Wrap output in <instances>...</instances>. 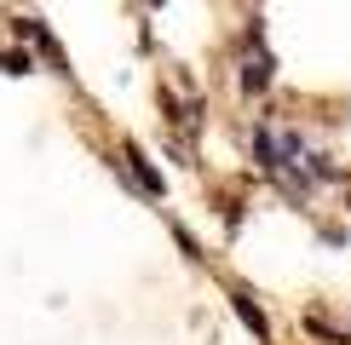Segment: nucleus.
I'll list each match as a JSON object with an SVG mask.
<instances>
[{
	"instance_id": "obj_3",
	"label": "nucleus",
	"mask_w": 351,
	"mask_h": 345,
	"mask_svg": "<svg viewBox=\"0 0 351 345\" xmlns=\"http://www.w3.org/2000/svg\"><path fill=\"white\" fill-rule=\"evenodd\" d=\"M127 167H133V179H138V184H144L150 196H162V190H167V179H162V172H156L150 162H144L138 150H127Z\"/></svg>"
},
{
	"instance_id": "obj_1",
	"label": "nucleus",
	"mask_w": 351,
	"mask_h": 345,
	"mask_svg": "<svg viewBox=\"0 0 351 345\" xmlns=\"http://www.w3.org/2000/svg\"><path fill=\"white\" fill-rule=\"evenodd\" d=\"M237 81H242V92H247V98H259V92H265V86L276 81V58H271V47H265V52H247Z\"/></svg>"
},
{
	"instance_id": "obj_2",
	"label": "nucleus",
	"mask_w": 351,
	"mask_h": 345,
	"mask_svg": "<svg viewBox=\"0 0 351 345\" xmlns=\"http://www.w3.org/2000/svg\"><path fill=\"white\" fill-rule=\"evenodd\" d=\"M230 305H237V316H242L247 328H254L259 340H271V316H265V311L254 305V294H247V288H237V294H230Z\"/></svg>"
},
{
	"instance_id": "obj_4",
	"label": "nucleus",
	"mask_w": 351,
	"mask_h": 345,
	"mask_svg": "<svg viewBox=\"0 0 351 345\" xmlns=\"http://www.w3.org/2000/svg\"><path fill=\"white\" fill-rule=\"evenodd\" d=\"M0 69H6V75H29V69H35V58L12 47V52H0Z\"/></svg>"
},
{
	"instance_id": "obj_6",
	"label": "nucleus",
	"mask_w": 351,
	"mask_h": 345,
	"mask_svg": "<svg viewBox=\"0 0 351 345\" xmlns=\"http://www.w3.org/2000/svg\"><path fill=\"white\" fill-rule=\"evenodd\" d=\"M144 6H162V0H144Z\"/></svg>"
},
{
	"instance_id": "obj_5",
	"label": "nucleus",
	"mask_w": 351,
	"mask_h": 345,
	"mask_svg": "<svg viewBox=\"0 0 351 345\" xmlns=\"http://www.w3.org/2000/svg\"><path fill=\"white\" fill-rule=\"evenodd\" d=\"M242 52H265V23H259V18H247V29H242Z\"/></svg>"
}]
</instances>
